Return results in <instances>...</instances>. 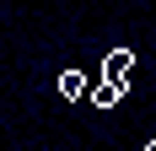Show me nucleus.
<instances>
[{
	"label": "nucleus",
	"instance_id": "f257e3e1",
	"mask_svg": "<svg viewBox=\"0 0 156 151\" xmlns=\"http://www.w3.org/2000/svg\"><path fill=\"white\" fill-rule=\"evenodd\" d=\"M129 70H135V49H108L102 81H108V87H129Z\"/></svg>",
	"mask_w": 156,
	"mask_h": 151
},
{
	"label": "nucleus",
	"instance_id": "f03ea898",
	"mask_svg": "<svg viewBox=\"0 0 156 151\" xmlns=\"http://www.w3.org/2000/svg\"><path fill=\"white\" fill-rule=\"evenodd\" d=\"M86 92H92V87H86L81 70H65V76H59V97H65V103H76V97H86Z\"/></svg>",
	"mask_w": 156,
	"mask_h": 151
},
{
	"label": "nucleus",
	"instance_id": "7ed1b4c3",
	"mask_svg": "<svg viewBox=\"0 0 156 151\" xmlns=\"http://www.w3.org/2000/svg\"><path fill=\"white\" fill-rule=\"evenodd\" d=\"M86 97H92L97 108H113V103H119V97H124V87H108V81H97V87L86 92Z\"/></svg>",
	"mask_w": 156,
	"mask_h": 151
},
{
	"label": "nucleus",
	"instance_id": "20e7f679",
	"mask_svg": "<svg viewBox=\"0 0 156 151\" xmlns=\"http://www.w3.org/2000/svg\"><path fill=\"white\" fill-rule=\"evenodd\" d=\"M145 151H156V135H151V140H145Z\"/></svg>",
	"mask_w": 156,
	"mask_h": 151
}]
</instances>
